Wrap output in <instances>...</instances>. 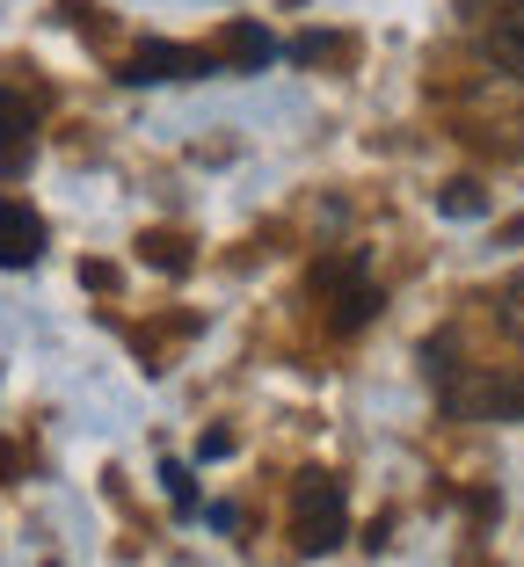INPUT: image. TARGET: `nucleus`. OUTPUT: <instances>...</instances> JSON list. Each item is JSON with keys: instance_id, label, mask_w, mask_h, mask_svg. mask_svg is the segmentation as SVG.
<instances>
[{"instance_id": "1", "label": "nucleus", "mask_w": 524, "mask_h": 567, "mask_svg": "<svg viewBox=\"0 0 524 567\" xmlns=\"http://www.w3.org/2000/svg\"><path fill=\"white\" fill-rule=\"evenodd\" d=\"M350 538V502H342V481L336 473H299L291 481V546L306 560H321Z\"/></svg>"}, {"instance_id": "2", "label": "nucleus", "mask_w": 524, "mask_h": 567, "mask_svg": "<svg viewBox=\"0 0 524 567\" xmlns=\"http://www.w3.org/2000/svg\"><path fill=\"white\" fill-rule=\"evenodd\" d=\"M37 117H44V95L0 81V175H22L37 153Z\"/></svg>"}, {"instance_id": "3", "label": "nucleus", "mask_w": 524, "mask_h": 567, "mask_svg": "<svg viewBox=\"0 0 524 567\" xmlns=\"http://www.w3.org/2000/svg\"><path fill=\"white\" fill-rule=\"evenodd\" d=\"M444 408H452V415H481V422H524V371L517 379L481 371V379H466V385H444Z\"/></svg>"}, {"instance_id": "4", "label": "nucleus", "mask_w": 524, "mask_h": 567, "mask_svg": "<svg viewBox=\"0 0 524 567\" xmlns=\"http://www.w3.org/2000/svg\"><path fill=\"white\" fill-rule=\"evenodd\" d=\"M314 291H328V299H336V328H342V334H357L364 320L379 313V291L357 277L350 255H342V262H314Z\"/></svg>"}, {"instance_id": "5", "label": "nucleus", "mask_w": 524, "mask_h": 567, "mask_svg": "<svg viewBox=\"0 0 524 567\" xmlns=\"http://www.w3.org/2000/svg\"><path fill=\"white\" fill-rule=\"evenodd\" d=\"M212 73V59L204 51H183V44H138L132 59H124V81H204Z\"/></svg>"}, {"instance_id": "6", "label": "nucleus", "mask_w": 524, "mask_h": 567, "mask_svg": "<svg viewBox=\"0 0 524 567\" xmlns=\"http://www.w3.org/2000/svg\"><path fill=\"white\" fill-rule=\"evenodd\" d=\"M481 59L495 73H524V0H495V16L481 22Z\"/></svg>"}, {"instance_id": "7", "label": "nucleus", "mask_w": 524, "mask_h": 567, "mask_svg": "<svg viewBox=\"0 0 524 567\" xmlns=\"http://www.w3.org/2000/svg\"><path fill=\"white\" fill-rule=\"evenodd\" d=\"M44 255V218L22 197H0V269H30Z\"/></svg>"}, {"instance_id": "8", "label": "nucleus", "mask_w": 524, "mask_h": 567, "mask_svg": "<svg viewBox=\"0 0 524 567\" xmlns=\"http://www.w3.org/2000/svg\"><path fill=\"white\" fill-rule=\"evenodd\" d=\"M495 328H503L510 342L524 350V269H517V277L503 284V291H495Z\"/></svg>"}, {"instance_id": "9", "label": "nucleus", "mask_w": 524, "mask_h": 567, "mask_svg": "<svg viewBox=\"0 0 524 567\" xmlns=\"http://www.w3.org/2000/svg\"><path fill=\"white\" fill-rule=\"evenodd\" d=\"M444 218H481L489 212V197H481V183H444Z\"/></svg>"}, {"instance_id": "10", "label": "nucleus", "mask_w": 524, "mask_h": 567, "mask_svg": "<svg viewBox=\"0 0 524 567\" xmlns=\"http://www.w3.org/2000/svg\"><path fill=\"white\" fill-rule=\"evenodd\" d=\"M138 248H146L153 269H189V240H175V234H146Z\"/></svg>"}, {"instance_id": "11", "label": "nucleus", "mask_w": 524, "mask_h": 567, "mask_svg": "<svg viewBox=\"0 0 524 567\" xmlns=\"http://www.w3.org/2000/svg\"><path fill=\"white\" fill-rule=\"evenodd\" d=\"M234 59H248V66H263V59H277V44L263 30H234Z\"/></svg>"}, {"instance_id": "12", "label": "nucleus", "mask_w": 524, "mask_h": 567, "mask_svg": "<svg viewBox=\"0 0 524 567\" xmlns=\"http://www.w3.org/2000/svg\"><path fill=\"white\" fill-rule=\"evenodd\" d=\"M328 51H342V37H299L291 59H328Z\"/></svg>"}, {"instance_id": "13", "label": "nucleus", "mask_w": 524, "mask_h": 567, "mask_svg": "<svg viewBox=\"0 0 524 567\" xmlns=\"http://www.w3.org/2000/svg\"><path fill=\"white\" fill-rule=\"evenodd\" d=\"M168 495L183 502V509H189V502H197V487H189V473H183V466H168Z\"/></svg>"}]
</instances>
